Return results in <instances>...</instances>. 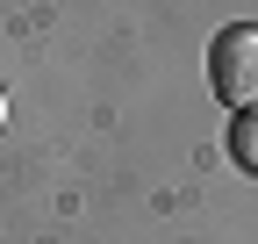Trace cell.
<instances>
[{
  "mask_svg": "<svg viewBox=\"0 0 258 244\" xmlns=\"http://www.w3.org/2000/svg\"><path fill=\"white\" fill-rule=\"evenodd\" d=\"M208 94L230 115H251L258 108V29L251 22H230L208 43Z\"/></svg>",
  "mask_w": 258,
  "mask_h": 244,
  "instance_id": "1",
  "label": "cell"
},
{
  "mask_svg": "<svg viewBox=\"0 0 258 244\" xmlns=\"http://www.w3.org/2000/svg\"><path fill=\"white\" fill-rule=\"evenodd\" d=\"M0 122H8V101H0Z\"/></svg>",
  "mask_w": 258,
  "mask_h": 244,
  "instance_id": "3",
  "label": "cell"
},
{
  "mask_svg": "<svg viewBox=\"0 0 258 244\" xmlns=\"http://www.w3.org/2000/svg\"><path fill=\"white\" fill-rule=\"evenodd\" d=\"M230 158L258 172V108L251 115H230Z\"/></svg>",
  "mask_w": 258,
  "mask_h": 244,
  "instance_id": "2",
  "label": "cell"
}]
</instances>
